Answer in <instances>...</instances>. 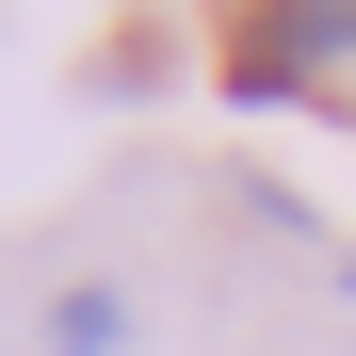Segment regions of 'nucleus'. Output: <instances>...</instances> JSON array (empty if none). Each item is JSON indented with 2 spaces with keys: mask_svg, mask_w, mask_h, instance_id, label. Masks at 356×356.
<instances>
[{
  "mask_svg": "<svg viewBox=\"0 0 356 356\" xmlns=\"http://www.w3.org/2000/svg\"><path fill=\"white\" fill-rule=\"evenodd\" d=\"M308 65H356V0H259V33L227 49V97H291Z\"/></svg>",
  "mask_w": 356,
  "mask_h": 356,
  "instance_id": "obj_1",
  "label": "nucleus"
},
{
  "mask_svg": "<svg viewBox=\"0 0 356 356\" xmlns=\"http://www.w3.org/2000/svg\"><path fill=\"white\" fill-rule=\"evenodd\" d=\"M130 340V308H113V291H65V308H49V356H113Z\"/></svg>",
  "mask_w": 356,
  "mask_h": 356,
  "instance_id": "obj_2",
  "label": "nucleus"
}]
</instances>
